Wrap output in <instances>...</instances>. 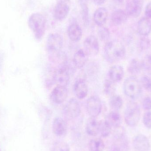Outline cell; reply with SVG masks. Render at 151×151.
Masks as SVG:
<instances>
[{"instance_id": "cell-1", "label": "cell", "mask_w": 151, "mask_h": 151, "mask_svg": "<svg viewBox=\"0 0 151 151\" xmlns=\"http://www.w3.org/2000/svg\"><path fill=\"white\" fill-rule=\"evenodd\" d=\"M125 46L120 42L114 40L106 43L104 48V55L106 61L111 63L122 60L126 56Z\"/></svg>"}, {"instance_id": "cell-2", "label": "cell", "mask_w": 151, "mask_h": 151, "mask_svg": "<svg viewBox=\"0 0 151 151\" xmlns=\"http://www.w3.org/2000/svg\"><path fill=\"white\" fill-rule=\"evenodd\" d=\"M46 18L41 13H34L29 17L28 26L38 40H41L43 38L46 30Z\"/></svg>"}, {"instance_id": "cell-3", "label": "cell", "mask_w": 151, "mask_h": 151, "mask_svg": "<svg viewBox=\"0 0 151 151\" xmlns=\"http://www.w3.org/2000/svg\"><path fill=\"white\" fill-rule=\"evenodd\" d=\"M123 90L125 95L133 99L139 97L142 91L141 82L134 76H130L125 80Z\"/></svg>"}, {"instance_id": "cell-4", "label": "cell", "mask_w": 151, "mask_h": 151, "mask_svg": "<svg viewBox=\"0 0 151 151\" xmlns=\"http://www.w3.org/2000/svg\"><path fill=\"white\" fill-rule=\"evenodd\" d=\"M141 116V109L138 104L130 102L128 104L124 113L126 124L129 127H135L138 124Z\"/></svg>"}, {"instance_id": "cell-5", "label": "cell", "mask_w": 151, "mask_h": 151, "mask_svg": "<svg viewBox=\"0 0 151 151\" xmlns=\"http://www.w3.org/2000/svg\"><path fill=\"white\" fill-rule=\"evenodd\" d=\"M63 45V40L60 35L52 33L47 39L46 48L48 54L52 56H58Z\"/></svg>"}, {"instance_id": "cell-6", "label": "cell", "mask_w": 151, "mask_h": 151, "mask_svg": "<svg viewBox=\"0 0 151 151\" xmlns=\"http://www.w3.org/2000/svg\"><path fill=\"white\" fill-rule=\"evenodd\" d=\"M63 111L64 115L68 119L77 118L81 113V106L78 100L75 98L70 99L65 106Z\"/></svg>"}, {"instance_id": "cell-7", "label": "cell", "mask_w": 151, "mask_h": 151, "mask_svg": "<svg viewBox=\"0 0 151 151\" xmlns=\"http://www.w3.org/2000/svg\"><path fill=\"white\" fill-rule=\"evenodd\" d=\"M53 80L57 85L66 87L70 80L68 66L65 63L63 64L54 73Z\"/></svg>"}, {"instance_id": "cell-8", "label": "cell", "mask_w": 151, "mask_h": 151, "mask_svg": "<svg viewBox=\"0 0 151 151\" xmlns=\"http://www.w3.org/2000/svg\"><path fill=\"white\" fill-rule=\"evenodd\" d=\"M86 107L87 112L90 117L96 118L102 111L101 99L97 96H91L87 100Z\"/></svg>"}, {"instance_id": "cell-9", "label": "cell", "mask_w": 151, "mask_h": 151, "mask_svg": "<svg viewBox=\"0 0 151 151\" xmlns=\"http://www.w3.org/2000/svg\"><path fill=\"white\" fill-rule=\"evenodd\" d=\"M83 47L88 55L96 56L99 52V42L94 35H90L86 38L83 42Z\"/></svg>"}, {"instance_id": "cell-10", "label": "cell", "mask_w": 151, "mask_h": 151, "mask_svg": "<svg viewBox=\"0 0 151 151\" xmlns=\"http://www.w3.org/2000/svg\"><path fill=\"white\" fill-rule=\"evenodd\" d=\"M68 95V90L66 87L57 85L52 91L50 98L54 103L60 104L66 100Z\"/></svg>"}, {"instance_id": "cell-11", "label": "cell", "mask_w": 151, "mask_h": 151, "mask_svg": "<svg viewBox=\"0 0 151 151\" xmlns=\"http://www.w3.org/2000/svg\"><path fill=\"white\" fill-rule=\"evenodd\" d=\"M143 3L141 0H131L126 6V12L128 16L134 18L139 17L142 12Z\"/></svg>"}, {"instance_id": "cell-12", "label": "cell", "mask_w": 151, "mask_h": 151, "mask_svg": "<svg viewBox=\"0 0 151 151\" xmlns=\"http://www.w3.org/2000/svg\"><path fill=\"white\" fill-rule=\"evenodd\" d=\"M52 130L54 134L57 136H63L67 132V123L63 118L56 117L53 121Z\"/></svg>"}, {"instance_id": "cell-13", "label": "cell", "mask_w": 151, "mask_h": 151, "mask_svg": "<svg viewBox=\"0 0 151 151\" xmlns=\"http://www.w3.org/2000/svg\"><path fill=\"white\" fill-rule=\"evenodd\" d=\"M134 149L137 151H149L150 143L147 137L139 134L135 137L133 142Z\"/></svg>"}, {"instance_id": "cell-14", "label": "cell", "mask_w": 151, "mask_h": 151, "mask_svg": "<svg viewBox=\"0 0 151 151\" xmlns=\"http://www.w3.org/2000/svg\"><path fill=\"white\" fill-rule=\"evenodd\" d=\"M74 94L77 98L82 99L85 98L88 94V86L85 81L79 79L76 81L73 86Z\"/></svg>"}, {"instance_id": "cell-15", "label": "cell", "mask_w": 151, "mask_h": 151, "mask_svg": "<svg viewBox=\"0 0 151 151\" xmlns=\"http://www.w3.org/2000/svg\"><path fill=\"white\" fill-rule=\"evenodd\" d=\"M70 7L65 3H58L54 10V17L58 20H63L66 18L70 12Z\"/></svg>"}, {"instance_id": "cell-16", "label": "cell", "mask_w": 151, "mask_h": 151, "mask_svg": "<svg viewBox=\"0 0 151 151\" xmlns=\"http://www.w3.org/2000/svg\"><path fill=\"white\" fill-rule=\"evenodd\" d=\"M88 56L84 49H80L76 51L73 56L74 66L78 69H81L87 63Z\"/></svg>"}, {"instance_id": "cell-17", "label": "cell", "mask_w": 151, "mask_h": 151, "mask_svg": "<svg viewBox=\"0 0 151 151\" xmlns=\"http://www.w3.org/2000/svg\"><path fill=\"white\" fill-rule=\"evenodd\" d=\"M124 71L123 67L120 65L111 66L108 71V79L114 82H119L124 77Z\"/></svg>"}, {"instance_id": "cell-18", "label": "cell", "mask_w": 151, "mask_h": 151, "mask_svg": "<svg viewBox=\"0 0 151 151\" xmlns=\"http://www.w3.org/2000/svg\"><path fill=\"white\" fill-rule=\"evenodd\" d=\"M137 31L138 34L143 36L149 35L151 32V21L147 17L142 18L138 21Z\"/></svg>"}, {"instance_id": "cell-19", "label": "cell", "mask_w": 151, "mask_h": 151, "mask_svg": "<svg viewBox=\"0 0 151 151\" xmlns=\"http://www.w3.org/2000/svg\"><path fill=\"white\" fill-rule=\"evenodd\" d=\"M99 122L96 118L90 117L87 121L86 131L89 135L95 137L99 134Z\"/></svg>"}, {"instance_id": "cell-20", "label": "cell", "mask_w": 151, "mask_h": 151, "mask_svg": "<svg viewBox=\"0 0 151 151\" xmlns=\"http://www.w3.org/2000/svg\"><path fill=\"white\" fill-rule=\"evenodd\" d=\"M105 121L111 127H118L120 126L122 122L121 116L118 111H113L109 113L106 117Z\"/></svg>"}, {"instance_id": "cell-21", "label": "cell", "mask_w": 151, "mask_h": 151, "mask_svg": "<svg viewBox=\"0 0 151 151\" xmlns=\"http://www.w3.org/2000/svg\"><path fill=\"white\" fill-rule=\"evenodd\" d=\"M107 17L108 12L106 9L100 7L98 8L94 13V22L99 27L103 26L106 23Z\"/></svg>"}, {"instance_id": "cell-22", "label": "cell", "mask_w": 151, "mask_h": 151, "mask_svg": "<svg viewBox=\"0 0 151 151\" xmlns=\"http://www.w3.org/2000/svg\"><path fill=\"white\" fill-rule=\"evenodd\" d=\"M128 17V16L125 11L119 9L112 12L111 16V20L114 24L120 25L127 21Z\"/></svg>"}, {"instance_id": "cell-23", "label": "cell", "mask_w": 151, "mask_h": 151, "mask_svg": "<svg viewBox=\"0 0 151 151\" xmlns=\"http://www.w3.org/2000/svg\"><path fill=\"white\" fill-rule=\"evenodd\" d=\"M68 35L71 40L75 42L79 41L82 36L81 27L76 24H72L68 27Z\"/></svg>"}, {"instance_id": "cell-24", "label": "cell", "mask_w": 151, "mask_h": 151, "mask_svg": "<svg viewBox=\"0 0 151 151\" xmlns=\"http://www.w3.org/2000/svg\"><path fill=\"white\" fill-rule=\"evenodd\" d=\"M127 69L129 72L132 75L139 74L143 69L142 62L136 58L133 59L129 62Z\"/></svg>"}, {"instance_id": "cell-25", "label": "cell", "mask_w": 151, "mask_h": 151, "mask_svg": "<svg viewBox=\"0 0 151 151\" xmlns=\"http://www.w3.org/2000/svg\"><path fill=\"white\" fill-rule=\"evenodd\" d=\"M123 100L120 96L113 95L110 98L109 105L113 111H119L123 105Z\"/></svg>"}, {"instance_id": "cell-26", "label": "cell", "mask_w": 151, "mask_h": 151, "mask_svg": "<svg viewBox=\"0 0 151 151\" xmlns=\"http://www.w3.org/2000/svg\"><path fill=\"white\" fill-rule=\"evenodd\" d=\"M90 151H103L105 148L104 142L100 138H95L91 140L89 144Z\"/></svg>"}, {"instance_id": "cell-27", "label": "cell", "mask_w": 151, "mask_h": 151, "mask_svg": "<svg viewBox=\"0 0 151 151\" xmlns=\"http://www.w3.org/2000/svg\"><path fill=\"white\" fill-rule=\"evenodd\" d=\"M104 90L106 94L112 96L116 90L115 83L109 79H106L104 83Z\"/></svg>"}, {"instance_id": "cell-28", "label": "cell", "mask_w": 151, "mask_h": 151, "mask_svg": "<svg viewBox=\"0 0 151 151\" xmlns=\"http://www.w3.org/2000/svg\"><path fill=\"white\" fill-rule=\"evenodd\" d=\"M111 127L105 121L99 122V133L101 136L107 137L111 134Z\"/></svg>"}, {"instance_id": "cell-29", "label": "cell", "mask_w": 151, "mask_h": 151, "mask_svg": "<svg viewBox=\"0 0 151 151\" xmlns=\"http://www.w3.org/2000/svg\"><path fill=\"white\" fill-rule=\"evenodd\" d=\"M97 32L99 39L103 41H107L110 39L111 33L106 27L104 26L99 27Z\"/></svg>"}, {"instance_id": "cell-30", "label": "cell", "mask_w": 151, "mask_h": 151, "mask_svg": "<svg viewBox=\"0 0 151 151\" xmlns=\"http://www.w3.org/2000/svg\"><path fill=\"white\" fill-rule=\"evenodd\" d=\"M81 7V13L82 18L84 25L87 26L89 23V12L87 4H80Z\"/></svg>"}, {"instance_id": "cell-31", "label": "cell", "mask_w": 151, "mask_h": 151, "mask_svg": "<svg viewBox=\"0 0 151 151\" xmlns=\"http://www.w3.org/2000/svg\"><path fill=\"white\" fill-rule=\"evenodd\" d=\"M51 151H70V147L65 142H57L54 144Z\"/></svg>"}, {"instance_id": "cell-32", "label": "cell", "mask_w": 151, "mask_h": 151, "mask_svg": "<svg viewBox=\"0 0 151 151\" xmlns=\"http://www.w3.org/2000/svg\"><path fill=\"white\" fill-rule=\"evenodd\" d=\"M150 46V41L145 36L141 38L138 42V47L141 51L147 50Z\"/></svg>"}, {"instance_id": "cell-33", "label": "cell", "mask_w": 151, "mask_h": 151, "mask_svg": "<svg viewBox=\"0 0 151 151\" xmlns=\"http://www.w3.org/2000/svg\"><path fill=\"white\" fill-rule=\"evenodd\" d=\"M141 83L146 90L151 92V75L143 76L141 79Z\"/></svg>"}, {"instance_id": "cell-34", "label": "cell", "mask_w": 151, "mask_h": 151, "mask_svg": "<svg viewBox=\"0 0 151 151\" xmlns=\"http://www.w3.org/2000/svg\"><path fill=\"white\" fill-rule=\"evenodd\" d=\"M142 63L143 69L148 71H151V54L146 55Z\"/></svg>"}, {"instance_id": "cell-35", "label": "cell", "mask_w": 151, "mask_h": 151, "mask_svg": "<svg viewBox=\"0 0 151 151\" xmlns=\"http://www.w3.org/2000/svg\"><path fill=\"white\" fill-rule=\"evenodd\" d=\"M144 124L148 129H151V111L145 113L143 118Z\"/></svg>"}, {"instance_id": "cell-36", "label": "cell", "mask_w": 151, "mask_h": 151, "mask_svg": "<svg viewBox=\"0 0 151 151\" xmlns=\"http://www.w3.org/2000/svg\"><path fill=\"white\" fill-rule=\"evenodd\" d=\"M125 132V129H124V128L122 127L121 126L115 128V131L114 134V137H115V139L117 140L121 139L124 137Z\"/></svg>"}, {"instance_id": "cell-37", "label": "cell", "mask_w": 151, "mask_h": 151, "mask_svg": "<svg viewBox=\"0 0 151 151\" xmlns=\"http://www.w3.org/2000/svg\"><path fill=\"white\" fill-rule=\"evenodd\" d=\"M142 106L145 110H151V98L146 97L142 101Z\"/></svg>"}, {"instance_id": "cell-38", "label": "cell", "mask_w": 151, "mask_h": 151, "mask_svg": "<svg viewBox=\"0 0 151 151\" xmlns=\"http://www.w3.org/2000/svg\"><path fill=\"white\" fill-rule=\"evenodd\" d=\"M145 15L146 17L151 19V2L149 3L146 5L145 9Z\"/></svg>"}, {"instance_id": "cell-39", "label": "cell", "mask_w": 151, "mask_h": 151, "mask_svg": "<svg viewBox=\"0 0 151 151\" xmlns=\"http://www.w3.org/2000/svg\"><path fill=\"white\" fill-rule=\"evenodd\" d=\"M106 0H93V2L97 5H101L104 4Z\"/></svg>"}, {"instance_id": "cell-40", "label": "cell", "mask_w": 151, "mask_h": 151, "mask_svg": "<svg viewBox=\"0 0 151 151\" xmlns=\"http://www.w3.org/2000/svg\"><path fill=\"white\" fill-rule=\"evenodd\" d=\"M70 0H57L58 3H65L67 4V2Z\"/></svg>"}, {"instance_id": "cell-41", "label": "cell", "mask_w": 151, "mask_h": 151, "mask_svg": "<svg viewBox=\"0 0 151 151\" xmlns=\"http://www.w3.org/2000/svg\"><path fill=\"white\" fill-rule=\"evenodd\" d=\"M80 4H87V0H79Z\"/></svg>"}, {"instance_id": "cell-42", "label": "cell", "mask_w": 151, "mask_h": 151, "mask_svg": "<svg viewBox=\"0 0 151 151\" xmlns=\"http://www.w3.org/2000/svg\"><path fill=\"white\" fill-rule=\"evenodd\" d=\"M117 1L119 2H122V1H124V0H117Z\"/></svg>"}]
</instances>
